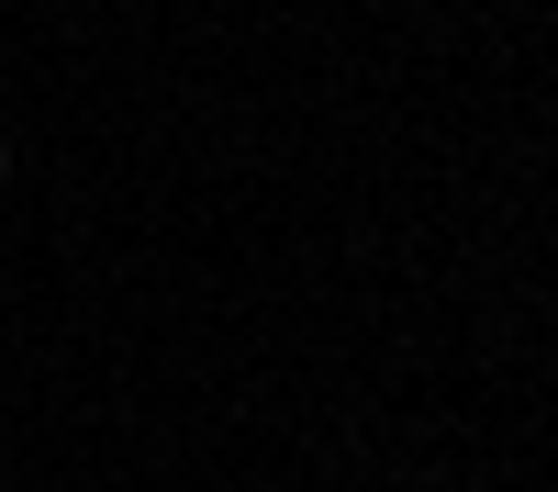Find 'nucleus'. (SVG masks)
Masks as SVG:
<instances>
[{
    "label": "nucleus",
    "mask_w": 558,
    "mask_h": 492,
    "mask_svg": "<svg viewBox=\"0 0 558 492\" xmlns=\"http://www.w3.org/2000/svg\"><path fill=\"white\" fill-rule=\"evenodd\" d=\"M0 179H12V146H0Z\"/></svg>",
    "instance_id": "obj_1"
}]
</instances>
